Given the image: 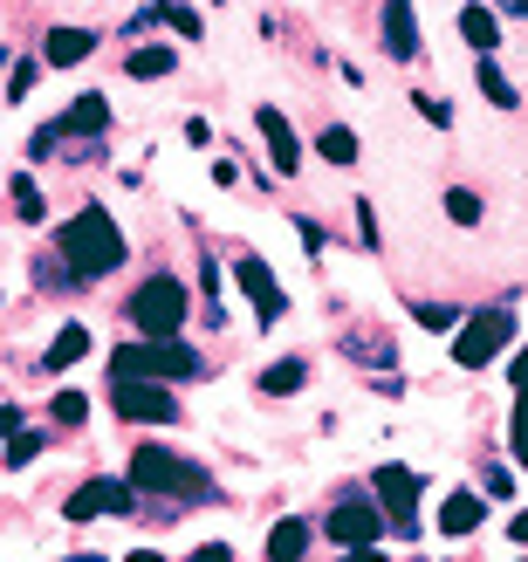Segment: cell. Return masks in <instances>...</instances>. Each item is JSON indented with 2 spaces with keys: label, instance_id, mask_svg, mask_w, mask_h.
<instances>
[{
  "label": "cell",
  "instance_id": "1",
  "mask_svg": "<svg viewBox=\"0 0 528 562\" xmlns=\"http://www.w3.org/2000/svg\"><path fill=\"white\" fill-rule=\"evenodd\" d=\"M55 247H63L69 281H97V274H117L124 268V234H117V220H110L103 206L69 213L63 234H55Z\"/></svg>",
  "mask_w": 528,
  "mask_h": 562
},
{
  "label": "cell",
  "instance_id": "2",
  "mask_svg": "<svg viewBox=\"0 0 528 562\" xmlns=\"http://www.w3.org/2000/svg\"><path fill=\"white\" fill-rule=\"evenodd\" d=\"M179 384V378H200V350H186L179 336H137V344L110 350V384Z\"/></svg>",
  "mask_w": 528,
  "mask_h": 562
},
{
  "label": "cell",
  "instance_id": "3",
  "mask_svg": "<svg viewBox=\"0 0 528 562\" xmlns=\"http://www.w3.org/2000/svg\"><path fill=\"white\" fill-rule=\"evenodd\" d=\"M131 494H172V501H200V494H213V473L206 467H192V460H179L172 446H137L131 453V481H124Z\"/></svg>",
  "mask_w": 528,
  "mask_h": 562
},
{
  "label": "cell",
  "instance_id": "4",
  "mask_svg": "<svg viewBox=\"0 0 528 562\" xmlns=\"http://www.w3.org/2000/svg\"><path fill=\"white\" fill-rule=\"evenodd\" d=\"M419 494H426V481L398 460H384L371 473V508L384 515V528H398V536H419Z\"/></svg>",
  "mask_w": 528,
  "mask_h": 562
},
{
  "label": "cell",
  "instance_id": "5",
  "mask_svg": "<svg viewBox=\"0 0 528 562\" xmlns=\"http://www.w3.org/2000/svg\"><path fill=\"white\" fill-rule=\"evenodd\" d=\"M186 308H192L186 281H172V274H151L145 289L131 295V329H137V336H179Z\"/></svg>",
  "mask_w": 528,
  "mask_h": 562
},
{
  "label": "cell",
  "instance_id": "6",
  "mask_svg": "<svg viewBox=\"0 0 528 562\" xmlns=\"http://www.w3.org/2000/svg\"><path fill=\"white\" fill-rule=\"evenodd\" d=\"M515 344V308H481V316H467L460 336H453V363L460 371H481Z\"/></svg>",
  "mask_w": 528,
  "mask_h": 562
},
{
  "label": "cell",
  "instance_id": "7",
  "mask_svg": "<svg viewBox=\"0 0 528 562\" xmlns=\"http://www.w3.org/2000/svg\"><path fill=\"white\" fill-rule=\"evenodd\" d=\"M110 405H117L131 426H137V418H151V426H172V418H179V398H172V391H165V384H137V378L110 384Z\"/></svg>",
  "mask_w": 528,
  "mask_h": 562
},
{
  "label": "cell",
  "instance_id": "8",
  "mask_svg": "<svg viewBox=\"0 0 528 562\" xmlns=\"http://www.w3.org/2000/svg\"><path fill=\"white\" fill-rule=\"evenodd\" d=\"M234 281H240V295L255 302V316H261V323H282V308H289V302H282V289H274V268H268L261 255H240V261H234Z\"/></svg>",
  "mask_w": 528,
  "mask_h": 562
},
{
  "label": "cell",
  "instance_id": "9",
  "mask_svg": "<svg viewBox=\"0 0 528 562\" xmlns=\"http://www.w3.org/2000/svg\"><path fill=\"white\" fill-rule=\"evenodd\" d=\"M137 508V494L124 481H82L69 494V521H90V515H131Z\"/></svg>",
  "mask_w": 528,
  "mask_h": 562
},
{
  "label": "cell",
  "instance_id": "10",
  "mask_svg": "<svg viewBox=\"0 0 528 562\" xmlns=\"http://www.w3.org/2000/svg\"><path fill=\"white\" fill-rule=\"evenodd\" d=\"M378 536H384V515L371 501H344V508L329 515V542H344V549H371Z\"/></svg>",
  "mask_w": 528,
  "mask_h": 562
},
{
  "label": "cell",
  "instance_id": "11",
  "mask_svg": "<svg viewBox=\"0 0 528 562\" xmlns=\"http://www.w3.org/2000/svg\"><path fill=\"white\" fill-rule=\"evenodd\" d=\"M384 55H392V63H419V21H412V0H384Z\"/></svg>",
  "mask_w": 528,
  "mask_h": 562
},
{
  "label": "cell",
  "instance_id": "12",
  "mask_svg": "<svg viewBox=\"0 0 528 562\" xmlns=\"http://www.w3.org/2000/svg\"><path fill=\"white\" fill-rule=\"evenodd\" d=\"M90 48H97L90 27H48V42H42V69H76Z\"/></svg>",
  "mask_w": 528,
  "mask_h": 562
},
{
  "label": "cell",
  "instance_id": "13",
  "mask_svg": "<svg viewBox=\"0 0 528 562\" xmlns=\"http://www.w3.org/2000/svg\"><path fill=\"white\" fill-rule=\"evenodd\" d=\"M255 124H261V137H268V151H274V172H295L302 165V145H295V131H289V117L282 110H255Z\"/></svg>",
  "mask_w": 528,
  "mask_h": 562
},
{
  "label": "cell",
  "instance_id": "14",
  "mask_svg": "<svg viewBox=\"0 0 528 562\" xmlns=\"http://www.w3.org/2000/svg\"><path fill=\"white\" fill-rule=\"evenodd\" d=\"M302 555H310V521L282 515V521L268 528V562H302Z\"/></svg>",
  "mask_w": 528,
  "mask_h": 562
},
{
  "label": "cell",
  "instance_id": "15",
  "mask_svg": "<svg viewBox=\"0 0 528 562\" xmlns=\"http://www.w3.org/2000/svg\"><path fill=\"white\" fill-rule=\"evenodd\" d=\"M481 521H487V508H481V494H474V487H460L447 508H439V528H447V536H474Z\"/></svg>",
  "mask_w": 528,
  "mask_h": 562
},
{
  "label": "cell",
  "instance_id": "16",
  "mask_svg": "<svg viewBox=\"0 0 528 562\" xmlns=\"http://www.w3.org/2000/svg\"><path fill=\"white\" fill-rule=\"evenodd\" d=\"M103 124H110V103L90 90V97H76V103H69V117L55 124V131H76V137H103Z\"/></svg>",
  "mask_w": 528,
  "mask_h": 562
},
{
  "label": "cell",
  "instance_id": "17",
  "mask_svg": "<svg viewBox=\"0 0 528 562\" xmlns=\"http://www.w3.org/2000/svg\"><path fill=\"white\" fill-rule=\"evenodd\" d=\"M302 384H310V363L282 357V363H268V371H261V398H289V391H302Z\"/></svg>",
  "mask_w": 528,
  "mask_h": 562
},
{
  "label": "cell",
  "instance_id": "18",
  "mask_svg": "<svg viewBox=\"0 0 528 562\" xmlns=\"http://www.w3.org/2000/svg\"><path fill=\"white\" fill-rule=\"evenodd\" d=\"M82 350H90V329H82V323H63V329H55V344H48V371H69V363L82 357Z\"/></svg>",
  "mask_w": 528,
  "mask_h": 562
},
{
  "label": "cell",
  "instance_id": "19",
  "mask_svg": "<svg viewBox=\"0 0 528 562\" xmlns=\"http://www.w3.org/2000/svg\"><path fill=\"white\" fill-rule=\"evenodd\" d=\"M460 35L474 42L481 55H494V48H502V21H494V8H467L460 14Z\"/></svg>",
  "mask_w": 528,
  "mask_h": 562
},
{
  "label": "cell",
  "instance_id": "20",
  "mask_svg": "<svg viewBox=\"0 0 528 562\" xmlns=\"http://www.w3.org/2000/svg\"><path fill=\"white\" fill-rule=\"evenodd\" d=\"M316 151H323L329 165H357V131H350V124H329V131L316 137Z\"/></svg>",
  "mask_w": 528,
  "mask_h": 562
},
{
  "label": "cell",
  "instance_id": "21",
  "mask_svg": "<svg viewBox=\"0 0 528 562\" xmlns=\"http://www.w3.org/2000/svg\"><path fill=\"white\" fill-rule=\"evenodd\" d=\"M137 82H158V76H172V48H131V63H124Z\"/></svg>",
  "mask_w": 528,
  "mask_h": 562
},
{
  "label": "cell",
  "instance_id": "22",
  "mask_svg": "<svg viewBox=\"0 0 528 562\" xmlns=\"http://www.w3.org/2000/svg\"><path fill=\"white\" fill-rule=\"evenodd\" d=\"M447 220H453V227H481V192L453 186V192H447Z\"/></svg>",
  "mask_w": 528,
  "mask_h": 562
},
{
  "label": "cell",
  "instance_id": "23",
  "mask_svg": "<svg viewBox=\"0 0 528 562\" xmlns=\"http://www.w3.org/2000/svg\"><path fill=\"white\" fill-rule=\"evenodd\" d=\"M481 90H487V103H494V110H515V103H521V97H515V82L494 69V63H481Z\"/></svg>",
  "mask_w": 528,
  "mask_h": 562
},
{
  "label": "cell",
  "instance_id": "24",
  "mask_svg": "<svg viewBox=\"0 0 528 562\" xmlns=\"http://www.w3.org/2000/svg\"><path fill=\"white\" fill-rule=\"evenodd\" d=\"M55 426H82V418H90V398H82V391H55Z\"/></svg>",
  "mask_w": 528,
  "mask_h": 562
},
{
  "label": "cell",
  "instance_id": "25",
  "mask_svg": "<svg viewBox=\"0 0 528 562\" xmlns=\"http://www.w3.org/2000/svg\"><path fill=\"white\" fill-rule=\"evenodd\" d=\"M35 453H42V432H8V467H35Z\"/></svg>",
  "mask_w": 528,
  "mask_h": 562
},
{
  "label": "cell",
  "instance_id": "26",
  "mask_svg": "<svg viewBox=\"0 0 528 562\" xmlns=\"http://www.w3.org/2000/svg\"><path fill=\"white\" fill-rule=\"evenodd\" d=\"M151 14H165V21L179 27V35H200V8H186V0H158Z\"/></svg>",
  "mask_w": 528,
  "mask_h": 562
},
{
  "label": "cell",
  "instance_id": "27",
  "mask_svg": "<svg viewBox=\"0 0 528 562\" xmlns=\"http://www.w3.org/2000/svg\"><path fill=\"white\" fill-rule=\"evenodd\" d=\"M14 213H21V220H42V213H48L42 192H35V179H14Z\"/></svg>",
  "mask_w": 528,
  "mask_h": 562
},
{
  "label": "cell",
  "instance_id": "28",
  "mask_svg": "<svg viewBox=\"0 0 528 562\" xmlns=\"http://www.w3.org/2000/svg\"><path fill=\"white\" fill-rule=\"evenodd\" d=\"M35 76H42V63H14V76H8V103H21L27 90H35Z\"/></svg>",
  "mask_w": 528,
  "mask_h": 562
},
{
  "label": "cell",
  "instance_id": "29",
  "mask_svg": "<svg viewBox=\"0 0 528 562\" xmlns=\"http://www.w3.org/2000/svg\"><path fill=\"white\" fill-rule=\"evenodd\" d=\"M419 323L426 329H453V308L447 302H419Z\"/></svg>",
  "mask_w": 528,
  "mask_h": 562
},
{
  "label": "cell",
  "instance_id": "30",
  "mask_svg": "<svg viewBox=\"0 0 528 562\" xmlns=\"http://www.w3.org/2000/svg\"><path fill=\"white\" fill-rule=\"evenodd\" d=\"M295 234H302V255H323V227H316V220H295Z\"/></svg>",
  "mask_w": 528,
  "mask_h": 562
},
{
  "label": "cell",
  "instance_id": "31",
  "mask_svg": "<svg viewBox=\"0 0 528 562\" xmlns=\"http://www.w3.org/2000/svg\"><path fill=\"white\" fill-rule=\"evenodd\" d=\"M357 240L378 247V213H371V206H357Z\"/></svg>",
  "mask_w": 528,
  "mask_h": 562
},
{
  "label": "cell",
  "instance_id": "32",
  "mask_svg": "<svg viewBox=\"0 0 528 562\" xmlns=\"http://www.w3.org/2000/svg\"><path fill=\"white\" fill-rule=\"evenodd\" d=\"M487 494H515V473L508 467H487Z\"/></svg>",
  "mask_w": 528,
  "mask_h": 562
},
{
  "label": "cell",
  "instance_id": "33",
  "mask_svg": "<svg viewBox=\"0 0 528 562\" xmlns=\"http://www.w3.org/2000/svg\"><path fill=\"white\" fill-rule=\"evenodd\" d=\"M192 562H234V549L227 542H206V549H192Z\"/></svg>",
  "mask_w": 528,
  "mask_h": 562
},
{
  "label": "cell",
  "instance_id": "34",
  "mask_svg": "<svg viewBox=\"0 0 528 562\" xmlns=\"http://www.w3.org/2000/svg\"><path fill=\"white\" fill-rule=\"evenodd\" d=\"M8 432H21V405H0V439Z\"/></svg>",
  "mask_w": 528,
  "mask_h": 562
},
{
  "label": "cell",
  "instance_id": "35",
  "mask_svg": "<svg viewBox=\"0 0 528 562\" xmlns=\"http://www.w3.org/2000/svg\"><path fill=\"white\" fill-rule=\"evenodd\" d=\"M131 562H165V555H158V549H137V555H131Z\"/></svg>",
  "mask_w": 528,
  "mask_h": 562
},
{
  "label": "cell",
  "instance_id": "36",
  "mask_svg": "<svg viewBox=\"0 0 528 562\" xmlns=\"http://www.w3.org/2000/svg\"><path fill=\"white\" fill-rule=\"evenodd\" d=\"M69 562H103V555H69Z\"/></svg>",
  "mask_w": 528,
  "mask_h": 562
},
{
  "label": "cell",
  "instance_id": "37",
  "mask_svg": "<svg viewBox=\"0 0 528 562\" xmlns=\"http://www.w3.org/2000/svg\"><path fill=\"white\" fill-rule=\"evenodd\" d=\"M508 14H521V0H508Z\"/></svg>",
  "mask_w": 528,
  "mask_h": 562
}]
</instances>
